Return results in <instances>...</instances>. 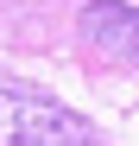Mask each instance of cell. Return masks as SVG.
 <instances>
[{
	"instance_id": "7a4b0ae2",
	"label": "cell",
	"mask_w": 139,
	"mask_h": 146,
	"mask_svg": "<svg viewBox=\"0 0 139 146\" xmlns=\"http://www.w3.org/2000/svg\"><path fill=\"white\" fill-rule=\"evenodd\" d=\"M82 38H95L101 51L139 64V7H120V0H95V7H82Z\"/></svg>"
},
{
	"instance_id": "6da1fadb",
	"label": "cell",
	"mask_w": 139,
	"mask_h": 146,
	"mask_svg": "<svg viewBox=\"0 0 139 146\" xmlns=\"http://www.w3.org/2000/svg\"><path fill=\"white\" fill-rule=\"evenodd\" d=\"M95 133H89L82 114H70L57 95L44 89H7L0 83V146H89Z\"/></svg>"
}]
</instances>
